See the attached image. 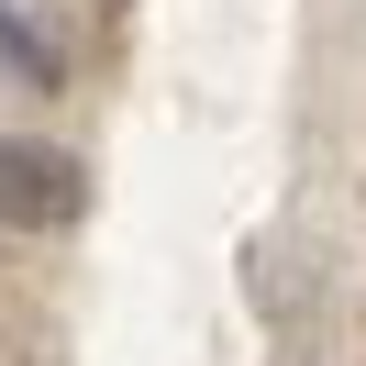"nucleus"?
Wrapping results in <instances>:
<instances>
[{
  "label": "nucleus",
  "mask_w": 366,
  "mask_h": 366,
  "mask_svg": "<svg viewBox=\"0 0 366 366\" xmlns=\"http://www.w3.org/2000/svg\"><path fill=\"white\" fill-rule=\"evenodd\" d=\"M89 211V167L45 134H0V233H67Z\"/></svg>",
  "instance_id": "nucleus-1"
},
{
  "label": "nucleus",
  "mask_w": 366,
  "mask_h": 366,
  "mask_svg": "<svg viewBox=\"0 0 366 366\" xmlns=\"http://www.w3.org/2000/svg\"><path fill=\"white\" fill-rule=\"evenodd\" d=\"M0 67L23 78V89H56V45L23 23V11H11V0H0Z\"/></svg>",
  "instance_id": "nucleus-2"
}]
</instances>
